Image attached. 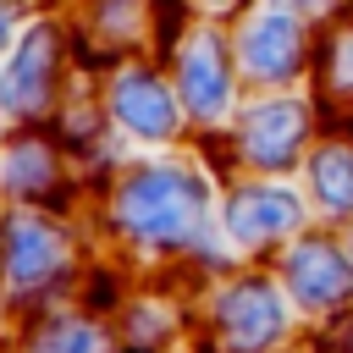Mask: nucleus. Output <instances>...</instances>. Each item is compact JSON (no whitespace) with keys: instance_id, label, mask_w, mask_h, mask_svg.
<instances>
[{"instance_id":"nucleus-1","label":"nucleus","mask_w":353,"mask_h":353,"mask_svg":"<svg viewBox=\"0 0 353 353\" xmlns=\"http://www.w3.org/2000/svg\"><path fill=\"white\" fill-rule=\"evenodd\" d=\"M204 210V188L182 171H143L127 199H121V215L138 237H154V243H171V237H188L193 221Z\"/></svg>"},{"instance_id":"nucleus-2","label":"nucleus","mask_w":353,"mask_h":353,"mask_svg":"<svg viewBox=\"0 0 353 353\" xmlns=\"http://www.w3.org/2000/svg\"><path fill=\"white\" fill-rule=\"evenodd\" d=\"M221 325H226L232 347L254 353V347H270V342L281 336L287 309H281V298H276L265 281H243V287L226 292V303H221Z\"/></svg>"},{"instance_id":"nucleus-3","label":"nucleus","mask_w":353,"mask_h":353,"mask_svg":"<svg viewBox=\"0 0 353 353\" xmlns=\"http://www.w3.org/2000/svg\"><path fill=\"white\" fill-rule=\"evenodd\" d=\"M287 281L292 292L309 303V309H325V303H342L347 287H353V270L342 265V254L331 243H303L292 259H287Z\"/></svg>"},{"instance_id":"nucleus-4","label":"nucleus","mask_w":353,"mask_h":353,"mask_svg":"<svg viewBox=\"0 0 353 353\" xmlns=\"http://www.w3.org/2000/svg\"><path fill=\"white\" fill-rule=\"evenodd\" d=\"M243 61L259 77H287L298 66V22L287 11H265L243 39Z\"/></svg>"},{"instance_id":"nucleus-5","label":"nucleus","mask_w":353,"mask_h":353,"mask_svg":"<svg viewBox=\"0 0 353 353\" xmlns=\"http://www.w3.org/2000/svg\"><path fill=\"white\" fill-rule=\"evenodd\" d=\"M287 226H298V199L292 193H281V188H248V193L232 199V232L243 243H265V237H276Z\"/></svg>"},{"instance_id":"nucleus-6","label":"nucleus","mask_w":353,"mask_h":353,"mask_svg":"<svg viewBox=\"0 0 353 353\" xmlns=\"http://www.w3.org/2000/svg\"><path fill=\"white\" fill-rule=\"evenodd\" d=\"M298 138H303V116L292 110V105H259L254 116H248V127H243V149L259 160V165H281V160H292V149H298Z\"/></svg>"},{"instance_id":"nucleus-7","label":"nucleus","mask_w":353,"mask_h":353,"mask_svg":"<svg viewBox=\"0 0 353 353\" xmlns=\"http://www.w3.org/2000/svg\"><path fill=\"white\" fill-rule=\"evenodd\" d=\"M116 110H121V121H127V127H138V132H149V138H165V132H171V99H165V88H160V83H149V77L121 83Z\"/></svg>"},{"instance_id":"nucleus-8","label":"nucleus","mask_w":353,"mask_h":353,"mask_svg":"<svg viewBox=\"0 0 353 353\" xmlns=\"http://www.w3.org/2000/svg\"><path fill=\"white\" fill-rule=\"evenodd\" d=\"M6 259H11V276H17V281H44V276L61 265V237L44 232V226H17Z\"/></svg>"},{"instance_id":"nucleus-9","label":"nucleus","mask_w":353,"mask_h":353,"mask_svg":"<svg viewBox=\"0 0 353 353\" xmlns=\"http://www.w3.org/2000/svg\"><path fill=\"white\" fill-rule=\"evenodd\" d=\"M182 83H188V105H193L199 116H215V110L226 105V72H221V55L210 50V39H204V44L188 55Z\"/></svg>"},{"instance_id":"nucleus-10","label":"nucleus","mask_w":353,"mask_h":353,"mask_svg":"<svg viewBox=\"0 0 353 353\" xmlns=\"http://www.w3.org/2000/svg\"><path fill=\"white\" fill-rule=\"evenodd\" d=\"M314 188L331 210H353V154L347 149H325L314 160Z\"/></svg>"},{"instance_id":"nucleus-11","label":"nucleus","mask_w":353,"mask_h":353,"mask_svg":"<svg viewBox=\"0 0 353 353\" xmlns=\"http://www.w3.org/2000/svg\"><path fill=\"white\" fill-rule=\"evenodd\" d=\"M39 353H99V336L77 320H61L50 325V336H39Z\"/></svg>"}]
</instances>
